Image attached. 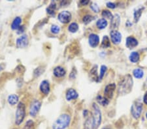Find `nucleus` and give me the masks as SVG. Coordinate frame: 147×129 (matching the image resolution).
Wrapping results in <instances>:
<instances>
[{"mask_svg":"<svg viewBox=\"0 0 147 129\" xmlns=\"http://www.w3.org/2000/svg\"><path fill=\"white\" fill-rule=\"evenodd\" d=\"M88 42H89L90 45L92 47H93V48L96 47L98 45L99 43V38L98 35H97L96 34H91L89 36Z\"/></svg>","mask_w":147,"mask_h":129,"instance_id":"11","label":"nucleus"},{"mask_svg":"<svg viewBox=\"0 0 147 129\" xmlns=\"http://www.w3.org/2000/svg\"><path fill=\"white\" fill-rule=\"evenodd\" d=\"M88 3H89V1H88V0H86V1H84V0L80 1V3L83 5H87Z\"/></svg>","mask_w":147,"mask_h":129,"instance_id":"36","label":"nucleus"},{"mask_svg":"<svg viewBox=\"0 0 147 129\" xmlns=\"http://www.w3.org/2000/svg\"><path fill=\"white\" fill-rule=\"evenodd\" d=\"M55 9H56V3L54 1H52L51 3L49 5V6L47 7V13L50 15H54L55 14Z\"/></svg>","mask_w":147,"mask_h":129,"instance_id":"18","label":"nucleus"},{"mask_svg":"<svg viewBox=\"0 0 147 129\" xmlns=\"http://www.w3.org/2000/svg\"><path fill=\"white\" fill-rule=\"evenodd\" d=\"M68 29L70 32L75 33L78 29H79V25H78L77 23H75V22L71 23L69 25Z\"/></svg>","mask_w":147,"mask_h":129,"instance_id":"25","label":"nucleus"},{"mask_svg":"<svg viewBox=\"0 0 147 129\" xmlns=\"http://www.w3.org/2000/svg\"><path fill=\"white\" fill-rule=\"evenodd\" d=\"M78 93L77 91L73 89H69L66 93V98L67 100H71L72 99H76L78 97Z\"/></svg>","mask_w":147,"mask_h":129,"instance_id":"14","label":"nucleus"},{"mask_svg":"<svg viewBox=\"0 0 147 129\" xmlns=\"http://www.w3.org/2000/svg\"><path fill=\"white\" fill-rule=\"evenodd\" d=\"M22 22V19L20 17H16L15 18V20H13V23L11 25V28L13 29H18L20 26V23Z\"/></svg>","mask_w":147,"mask_h":129,"instance_id":"17","label":"nucleus"},{"mask_svg":"<svg viewBox=\"0 0 147 129\" xmlns=\"http://www.w3.org/2000/svg\"><path fill=\"white\" fill-rule=\"evenodd\" d=\"M146 86H147V80H146Z\"/></svg>","mask_w":147,"mask_h":129,"instance_id":"42","label":"nucleus"},{"mask_svg":"<svg viewBox=\"0 0 147 129\" xmlns=\"http://www.w3.org/2000/svg\"><path fill=\"white\" fill-rule=\"evenodd\" d=\"M51 32L53 33L54 34H58L60 31V28L58 25H53L51 27Z\"/></svg>","mask_w":147,"mask_h":129,"instance_id":"30","label":"nucleus"},{"mask_svg":"<svg viewBox=\"0 0 147 129\" xmlns=\"http://www.w3.org/2000/svg\"><path fill=\"white\" fill-rule=\"evenodd\" d=\"M115 89H116V86L115 84H109L108 86H106V88H105V91H104L105 96H106V97L109 98H112Z\"/></svg>","mask_w":147,"mask_h":129,"instance_id":"9","label":"nucleus"},{"mask_svg":"<svg viewBox=\"0 0 147 129\" xmlns=\"http://www.w3.org/2000/svg\"><path fill=\"white\" fill-rule=\"evenodd\" d=\"M144 102L146 104H147V93L145 94V95L144 97Z\"/></svg>","mask_w":147,"mask_h":129,"instance_id":"37","label":"nucleus"},{"mask_svg":"<svg viewBox=\"0 0 147 129\" xmlns=\"http://www.w3.org/2000/svg\"><path fill=\"white\" fill-rule=\"evenodd\" d=\"M90 7L94 12H96V13H99V8L98 5H97V3H92V5H91V6H90Z\"/></svg>","mask_w":147,"mask_h":129,"instance_id":"33","label":"nucleus"},{"mask_svg":"<svg viewBox=\"0 0 147 129\" xmlns=\"http://www.w3.org/2000/svg\"><path fill=\"white\" fill-rule=\"evenodd\" d=\"M5 66V64L0 65V71H1V70H3V69H4Z\"/></svg>","mask_w":147,"mask_h":129,"instance_id":"39","label":"nucleus"},{"mask_svg":"<svg viewBox=\"0 0 147 129\" xmlns=\"http://www.w3.org/2000/svg\"><path fill=\"white\" fill-rule=\"evenodd\" d=\"M26 116L25 105L22 102H19L18 104L15 114V123L16 125H20L22 123Z\"/></svg>","mask_w":147,"mask_h":129,"instance_id":"3","label":"nucleus"},{"mask_svg":"<svg viewBox=\"0 0 147 129\" xmlns=\"http://www.w3.org/2000/svg\"><path fill=\"white\" fill-rule=\"evenodd\" d=\"M94 19H96V17H94V16L91 15H86L84 16L82 20L85 23H88L90 22H91Z\"/></svg>","mask_w":147,"mask_h":129,"instance_id":"28","label":"nucleus"},{"mask_svg":"<svg viewBox=\"0 0 147 129\" xmlns=\"http://www.w3.org/2000/svg\"><path fill=\"white\" fill-rule=\"evenodd\" d=\"M97 100L98 102L102 106H107L109 104V100L107 99L106 98H104L101 96L99 95L98 97H97Z\"/></svg>","mask_w":147,"mask_h":129,"instance_id":"26","label":"nucleus"},{"mask_svg":"<svg viewBox=\"0 0 147 129\" xmlns=\"http://www.w3.org/2000/svg\"><path fill=\"white\" fill-rule=\"evenodd\" d=\"M146 119H147V113H146Z\"/></svg>","mask_w":147,"mask_h":129,"instance_id":"43","label":"nucleus"},{"mask_svg":"<svg viewBox=\"0 0 147 129\" xmlns=\"http://www.w3.org/2000/svg\"><path fill=\"white\" fill-rule=\"evenodd\" d=\"M65 70L63 69V67H56L55 69H54V76L58 77V78H61V77H63L65 76Z\"/></svg>","mask_w":147,"mask_h":129,"instance_id":"15","label":"nucleus"},{"mask_svg":"<svg viewBox=\"0 0 147 129\" xmlns=\"http://www.w3.org/2000/svg\"><path fill=\"white\" fill-rule=\"evenodd\" d=\"M125 45L128 48H134L135 47H136L138 45V41L134 37H127L126 39V43H125Z\"/></svg>","mask_w":147,"mask_h":129,"instance_id":"13","label":"nucleus"},{"mask_svg":"<svg viewBox=\"0 0 147 129\" xmlns=\"http://www.w3.org/2000/svg\"><path fill=\"white\" fill-rule=\"evenodd\" d=\"M107 6L109 8L111 9H115L116 7V5L112 3V2H109V3H107Z\"/></svg>","mask_w":147,"mask_h":129,"instance_id":"34","label":"nucleus"},{"mask_svg":"<svg viewBox=\"0 0 147 129\" xmlns=\"http://www.w3.org/2000/svg\"><path fill=\"white\" fill-rule=\"evenodd\" d=\"M41 106V103L39 100H35L31 104L30 108V115L32 117H35L39 112L40 108Z\"/></svg>","mask_w":147,"mask_h":129,"instance_id":"6","label":"nucleus"},{"mask_svg":"<svg viewBox=\"0 0 147 129\" xmlns=\"http://www.w3.org/2000/svg\"><path fill=\"white\" fill-rule=\"evenodd\" d=\"M87 114H88L87 110H84V116H86Z\"/></svg>","mask_w":147,"mask_h":129,"instance_id":"40","label":"nucleus"},{"mask_svg":"<svg viewBox=\"0 0 147 129\" xmlns=\"http://www.w3.org/2000/svg\"><path fill=\"white\" fill-rule=\"evenodd\" d=\"M133 86V80L129 74L123 78L118 85V93L120 95H126L131 91Z\"/></svg>","mask_w":147,"mask_h":129,"instance_id":"1","label":"nucleus"},{"mask_svg":"<svg viewBox=\"0 0 147 129\" xmlns=\"http://www.w3.org/2000/svg\"><path fill=\"white\" fill-rule=\"evenodd\" d=\"M111 38L113 43L115 44H119L122 40V35L117 31H112L111 32Z\"/></svg>","mask_w":147,"mask_h":129,"instance_id":"10","label":"nucleus"},{"mask_svg":"<svg viewBox=\"0 0 147 129\" xmlns=\"http://www.w3.org/2000/svg\"><path fill=\"white\" fill-rule=\"evenodd\" d=\"M107 70V67L105 65H102L101 67V69H100V75H99V80H101L103 78V77L105 74V72Z\"/></svg>","mask_w":147,"mask_h":129,"instance_id":"31","label":"nucleus"},{"mask_svg":"<svg viewBox=\"0 0 147 129\" xmlns=\"http://www.w3.org/2000/svg\"><path fill=\"white\" fill-rule=\"evenodd\" d=\"M142 109H143V105L141 103L139 102H135L134 104L131 106V112L133 117L135 119H139L140 116H141Z\"/></svg>","mask_w":147,"mask_h":129,"instance_id":"5","label":"nucleus"},{"mask_svg":"<svg viewBox=\"0 0 147 129\" xmlns=\"http://www.w3.org/2000/svg\"><path fill=\"white\" fill-rule=\"evenodd\" d=\"M139 59V54L137 51H133L129 55V60L133 63H136Z\"/></svg>","mask_w":147,"mask_h":129,"instance_id":"22","label":"nucleus"},{"mask_svg":"<svg viewBox=\"0 0 147 129\" xmlns=\"http://www.w3.org/2000/svg\"><path fill=\"white\" fill-rule=\"evenodd\" d=\"M28 44V39L26 35H22L16 40V45L18 48H22L26 47Z\"/></svg>","mask_w":147,"mask_h":129,"instance_id":"8","label":"nucleus"},{"mask_svg":"<svg viewBox=\"0 0 147 129\" xmlns=\"http://www.w3.org/2000/svg\"><path fill=\"white\" fill-rule=\"evenodd\" d=\"M111 46L110 41L109 39L108 38L107 36H105L103 37V41H102V44H101V47L105 48H109Z\"/></svg>","mask_w":147,"mask_h":129,"instance_id":"24","label":"nucleus"},{"mask_svg":"<svg viewBox=\"0 0 147 129\" xmlns=\"http://www.w3.org/2000/svg\"><path fill=\"white\" fill-rule=\"evenodd\" d=\"M44 71H45V69L42 67H39L37 68V69L34 70V76L35 77L39 76L40 75H41L42 73H43Z\"/></svg>","mask_w":147,"mask_h":129,"instance_id":"27","label":"nucleus"},{"mask_svg":"<svg viewBox=\"0 0 147 129\" xmlns=\"http://www.w3.org/2000/svg\"><path fill=\"white\" fill-rule=\"evenodd\" d=\"M93 117H92V121H93V128L96 129L99 127L101 122V113L99 110L98 106L94 104H93Z\"/></svg>","mask_w":147,"mask_h":129,"instance_id":"4","label":"nucleus"},{"mask_svg":"<svg viewBox=\"0 0 147 129\" xmlns=\"http://www.w3.org/2000/svg\"><path fill=\"white\" fill-rule=\"evenodd\" d=\"M144 9V7H141L137 9V10L135 11L134 12V21L135 22H137L139 20L140 17L142 15V13H143V10Z\"/></svg>","mask_w":147,"mask_h":129,"instance_id":"20","label":"nucleus"},{"mask_svg":"<svg viewBox=\"0 0 147 129\" xmlns=\"http://www.w3.org/2000/svg\"><path fill=\"white\" fill-rule=\"evenodd\" d=\"M71 19V14L67 11L61 12L58 15V20L63 23H67Z\"/></svg>","mask_w":147,"mask_h":129,"instance_id":"7","label":"nucleus"},{"mask_svg":"<svg viewBox=\"0 0 147 129\" xmlns=\"http://www.w3.org/2000/svg\"><path fill=\"white\" fill-rule=\"evenodd\" d=\"M107 24V20L105 18H101V19L98 20V22H97V26H98L99 29H101L105 28Z\"/></svg>","mask_w":147,"mask_h":129,"instance_id":"19","label":"nucleus"},{"mask_svg":"<svg viewBox=\"0 0 147 129\" xmlns=\"http://www.w3.org/2000/svg\"><path fill=\"white\" fill-rule=\"evenodd\" d=\"M18 102V97L16 95H11L9 96L8 102L11 105H15Z\"/></svg>","mask_w":147,"mask_h":129,"instance_id":"21","label":"nucleus"},{"mask_svg":"<svg viewBox=\"0 0 147 129\" xmlns=\"http://www.w3.org/2000/svg\"><path fill=\"white\" fill-rule=\"evenodd\" d=\"M40 90H41V92L45 94V95H48L50 92V84L49 82L47 80H43L40 85Z\"/></svg>","mask_w":147,"mask_h":129,"instance_id":"12","label":"nucleus"},{"mask_svg":"<svg viewBox=\"0 0 147 129\" xmlns=\"http://www.w3.org/2000/svg\"><path fill=\"white\" fill-rule=\"evenodd\" d=\"M33 126H34V122L32 120H29L26 122L24 129H32Z\"/></svg>","mask_w":147,"mask_h":129,"instance_id":"32","label":"nucleus"},{"mask_svg":"<svg viewBox=\"0 0 147 129\" xmlns=\"http://www.w3.org/2000/svg\"><path fill=\"white\" fill-rule=\"evenodd\" d=\"M18 29V33H23V31H24V25L20 26Z\"/></svg>","mask_w":147,"mask_h":129,"instance_id":"35","label":"nucleus"},{"mask_svg":"<svg viewBox=\"0 0 147 129\" xmlns=\"http://www.w3.org/2000/svg\"><path fill=\"white\" fill-rule=\"evenodd\" d=\"M101 15L103 16V17H105L106 18H109V19H112V18H113L112 13H111V12L108 10H104L103 12H102Z\"/></svg>","mask_w":147,"mask_h":129,"instance_id":"29","label":"nucleus"},{"mask_svg":"<svg viewBox=\"0 0 147 129\" xmlns=\"http://www.w3.org/2000/svg\"><path fill=\"white\" fill-rule=\"evenodd\" d=\"M134 75L136 78H142L144 76V72L141 69H136L134 70Z\"/></svg>","mask_w":147,"mask_h":129,"instance_id":"23","label":"nucleus"},{"mask_svg":"<svg viewBox=\"0 0 147 129\" xmlns=\"http://www.w3.org/2000/svg\"><path fill=\"white\" fill-rule=\"evenodd\" d=\"M103 129H111V128H103Z\"/></svg>","mask_w":147,"mask_h":129,"instance_id":"41","label":"nucleus"},{"mask_svg":"<svg viewBox=\"0 0 147 129\" xmlns=\"http://www.w3.org/2000/svg\"><path fill=\"white\" fill-rule=\"evenodd\" d=\"M71 117L68 114H62L54 121L53 129H65L69 125Z\"/></svg>","mask_w":147,"mask_h":129,"instance_id":"2","label":"nucleus"},{"mask_svg":"<svg viewBox=\"0 0 147 129\" xmlns=\"http://www.w3.org/2000/svg\"><path fill=\"white\" fill-rule=\"evenodd\" d=\"M69 3V2L68 1H62L61 3V5H65L66 4H68Z\"/></svg>","mask_w":147,"mask_h":129,"instance_id":"38","label":"nucleus"},{"mask_svg":"<svg viewBox=\"0 0 147 129\" xmlns=\"http://www.w3.org/2000/svg\"><path fill=\"white\" fill-rule=\"evenodd\" d=\"M120 17L118 14H116V15L113 16L112 19H111V27L113 28H117L118 27L120 24Z\"/></svg>","mask_w":147,"mask_h":129,"instance_id":"16","label":"nucleus"}]
</instances>
